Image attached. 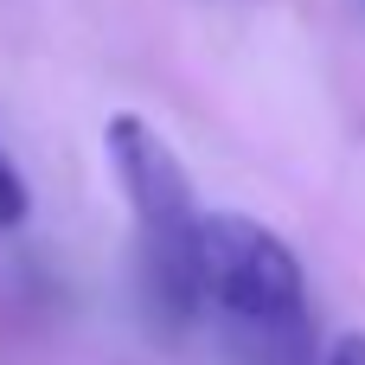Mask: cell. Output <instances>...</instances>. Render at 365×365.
I'll use <instances>...</instances> for the list:
<instances>
[{
    "mask_svg": "<svg viewBox=\"0 0 365 365\" xmlns=\"http://www.w3.org/2000/svg\"><path fill=\"white\" fill-rule=\"evenodd\" d=\"M314 365H365V334H340L327 346V359H314Z\"/></svg>",
    "mask_w": 365,
    "mask_h": 365,
    "instance_id": "277c9868",
    "label": "cell"
},
{
    "mask_svg": "<svg viewBox=\"0 0 365 365\" xmlns=\"http://www.w3.org/2000/svg\"><path fill=\"white\" fill-rule=\"evenodd\" d=\"M26 212H32V192H26L19 167H13V160H6V148H0V231L26 225Z\"/></svg>",
    "mask_w": 365,
    "mask_h": 365,
    "instance_id": "3957f363",
    "label": "cell"
},
{
    "mask_svg": "<svg viewBox=\"0 0 365 365\" xmlns=\"http://www.w3.org/2000/svg\"><path fill=\"white\" fill-rule=\"evenodd\" d=\"M199 321H218L237 365H314V308L302 257L250 212L199 225Z\"/></svg>",
    "mask_w": 365,
    "mask_h": 365,
    "instance_id": "6da1fadb",
    "label": "cell"
},
{
    "mask_svg": "<svg viewBox=\"0 0 365 365\" xmlns=\"http://www.w3.org/2000/svg\"><path fill=\"white\" fill-rule=\"evenodd\" d=\"M109 167L128 192L135 212V289H141V314L180 340L186 327H199V192L180 167V154L141 122V115H109L103 128Z\"/></svg>",
    "mask_w": 365,
    "mask_h": 365,
    "instance_id": "7a4b0ae2",
    "label": "cell"
}]
</instances>
